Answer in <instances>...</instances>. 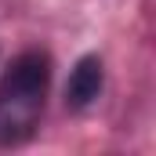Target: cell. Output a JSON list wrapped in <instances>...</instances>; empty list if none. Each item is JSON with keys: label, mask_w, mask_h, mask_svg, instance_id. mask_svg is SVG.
Wrapping results in <instances>:
<instances>
[{"label": "cell", "mask_w": 156, "mask_h": 156, "mask_svg": "<svg viewBox=\"0 0 156 156\" xmlns=\"http://www.w3.org/2000/svg\"><path fill=\"white\" fill-rule=\"evenodd\" d=\"M102 80H105L102 58H98V55H83L76 66H73L69 83H66V109H73V113L87 109V105L102 94Z\"/></svg>", "instance_id": "2"}, {"label": "cell", "mask_w": 156, "mask_h": 156, "mask_svg": "<svg viewBox=\"0 0 156 156\" xmlns=\"http://www.w3.org/2000/svg\"><path fill=\"white\" fill-rule=\"evenodd\" d=\"M51 83V58L40 51L18 55L0 80V145H18L33 134Z\"/></svg>", "instance_id": "1"}]
</instances>
